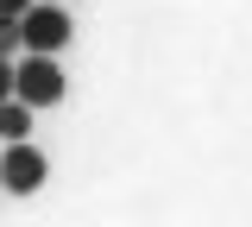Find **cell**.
I'll return each instance as SVG.
<instances>
[{"instance_id":"cell-1","label":"cell","mask_w":252,"mask_h":227,"mask_svg":"<svg viewBox=\"0 0 252 227\" xmlns=\"http://www.w3.org/2000/svg\"><path fill=\"white\" fill-rule=\"evenodd\" d=\"M69 38H76V19L63 6H51V0H32L26 13H19V51L26 57H57Z\"/></svg>"},{"instance_id":"cell-2","label":"cell","mask_w":252,"mask_h":227,"mask_svg":"<svg viewBox=\"0 0 252 227\" xmlns=\"http://www.w3.org/2000/svg\"><path fill=\"white\" fill-rule=\"evenodd\" d=\"M69 95V82H63L57 57H13V101L19 107H57V101Z\"/></svg>"},{"instance_id":"cell-3","label":"cell","mask_w":252,"mask_h":227,"mask_svg":"<svg viewBox=\"0 0 252 227\" xmlns=\"http://www.w3.org/2000/svg\"><path fill=\"white\" fill-rule=\"evenodd\" d=\"M51 183V158L32 145V139H13L6 152H0V190L6 195H32Z\"/></svg>"},{"instance_id":"cell-4","label":"cell","mask_w":252,"mask_h":227,"mask_svg":"<svg viewBox=\"0 0 252 227\" xmlns=\"http://www.w3.org/2000/svg\"><path fill=\"white\" fill-rule=\"evenodd\" d=\"M32 132V107H19V101H0V139L13 145V139H26Z\"/></svg>"},{"instance_id":"cell-5","label":"cell","mask_w":252,"mask_h":227,"mask_svg":"<svg viewBox=\"0 0 252 227\" xmlns=\"http://www.w3.org/2000/svg\"><path fill=\"white\" fill-rule=\"evenodd\" d=\"M19 57V19H0V64Z\"/></svg>"},{"instance_id":"cell-6","label":"cell","mask_w":252,"mask_h":227,"mask_svg":"<svg viewBox=\"0 0 252 227\" xmlns=\"http://www.w3.org/2000/svg\"><path fill=\"white\" fill-rule=\"evenodd\" d=\"M26 6H32V0H0V19H19Z\"/></svg>"},{"instance_id":"cell-7","label":"cell","mask_w":252,"mask_h":227,"mask_svg":"<svg viewBox=\"0 0 252 227\" xmlns=\"http://www.w3.org/2000/svg\"><path fill=\"white\" fill-rule=\"evenodd\" d=\"M0 101H13V64H0Z\"/></svg>"},{"instance_id":"cell-8","label":"cell","mask_w":252,"mask_h":227,"mask_svg":"<svg viewBox=\"0 0 252 227\" xmlns=\"http://www.w3.org/2000/svg\"><path fill=\"white\" fill-rule=\"evenodd\" d=\"M51 6H63V0H51Z\"/></svg>"}]
</instances>
